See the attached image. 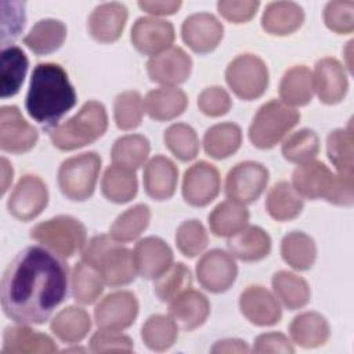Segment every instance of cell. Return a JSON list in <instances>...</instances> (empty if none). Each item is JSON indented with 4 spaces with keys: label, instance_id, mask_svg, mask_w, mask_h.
Returning a JSON list of instances; mask_svg holds the SVG:
<instances>
[{
    "label": "cell",
    "instance_id": "cell-1",
    "mask_svg": "<svg viewBox=\"0 0 354 354\" xmlns=\"http://www.w3.org/2000/svg\"><path fill=\"white\" fill-rule=\"evenodd\" d=\"M69 268L41 246L22 249L1 278V308L17 324H43L68 295Z\"/></svg>",
    "mask_w": 354,
    "mask_h": 354
},
{
    "label": "cell",
    "instance_id": "cell-2",
    "mask_svg": "<svg viewBox=\"0 0 354 354\" xmlns=\"http://www.w3.org/2000/svg\"><path fill=\"white\" fill-rule=\"evenodd\" d=\"M76 98V91L61 65L43 62L35 66L25 100L30 118L50 130L75 106Z\"/></svg>",
    "mask_w": 354,
    "mask_h": 354
},
{
    "label": "cell",
    "instance_id": "cell-3",
    "mask_svg": "<svg viewBox=\"0 0 354 354\" xmlns=\"http://www.w3.org/2000/svg\"><path fill=\"white\" fill-rule=\"evenodd\" d=\"M82 260L95 267L105 285L123 286L134 281L137 268L133 250L123 246L111 234L93 236L82 250Z\"/></svg>",
    "mask_w": 354,
    "mask_h": 354
},
{
    "label": "cell",
    "instance_id": "cell-4",
    "mask_svg": "<svg viewBox=\"0 0 354 354\" xmlns=\"http://www.w3.org/2000/svg\"><path fill=\"white\" fill-rule=\"evenodd\" d=\"M108 127L105 106L98 101H87L66 122L48 130L51 142L61 151L86 147L104 136Z\"/></svg>",
    "mask_w": 354,
    "mask_h": 354
},
{
    "label": "cell",
    "instance_id": "cell-5",
    "mask_svg": "<svg viewBox=\"0 0 354 354\" xmlns=\"http://www.w3.org/2000/svg\"><path fill=\"white\" fill-rule=\"evenodd\" d=\"M300 120V113L283 104L271 100L263 104L256 112L250 127L249 138L252 144L260 149L275 147Z\"/></svg>",
    "mask_w": 354,
    "mask_h": 354
},
{
    "label": "cell",
    "instance_id": "cell-6",
    "mask_svg": "<svg viewBox=\"0 0 354 354\" xmlns=\"http://www.w3.org/2000/svg\"><path fill=\"white\" fill-rule=\"evenodd\" d=\"M30 238L62 259L72 257L86 245V227L72 216H55L36 224Z\"/></svg>",
    "mask_w": 354,
    "mask_h": 354
},
{
    "label": "cell",
    "instance_id": "cell-7",
    "mask_svg": "<svg viewBox=\"0 0 354 354\" xmlns=\"http://www.w3.org/2000/svg\"><path fill=\"white\" fill-rule=\"evenodd\" d=\"M101 158L97 152H83L68 158L58 169V185L71 201L88 199L98 180Z\"/></svg>",
    "mask_w": 354,
    "mask_h": 354
},
{
    "label": "cell",
    "instance_id": "cell-8",
    "mask_svg": "<svg viewBox=\"0 0 354 354\" xmlns=\"http://www.w3.org/2000/svg\"><path fill=\"white\" fill-rule=\"evenodd\" d=\"M225 80L236 97L246 101L256 100L267 90L268 69L257 55L242 54L228 64Z\"/></svg>",
    "mask_w": 354,
    "mask_h": 354
},
{
    "label": "cell",
    "instance_id": "cell-9",
    "mask_svg": "<svg viewBox=\"0 0 354 354\" xmlns=\"http://www.w3.org/2000/svg\"><path fill=\"white\" fill-rule=\"evenodd\" d=\"M268 170L259 162H241L235 165L225 178V195L239 203L254 202L266 189Z\"/></svg>",
    "mask_w": 354,
    "mask_h": 354
},
{
    "label": "cell",
    "instance_id": "cell-10",
    "mask_svg": "<svg viewBox=\"0 0 354 354\" xmlns=\"http://www.w3.org/2000/svg\"><path fill=\"white\" fill-rule=\"evenodd\" d=\"M48 191L44 181L35 174L22 176L14 187L7 207L21 221L36 218L47 206Z\"/></svg>",
    "mask_w": 354,
    "mask_h": 354
},
{
    "label": "cell",
    "instance_id": "cell-11",
    "mask_svg": "<svg viewBox=\"0 0 354 354\" xmlns=\"http://www.w3.org/2000/svg\"><path fill=\"white\" fill-rule=\"evenodd\" d=\"M195 271L202 288L212 293H223L235 282L238 267L230 253L212 249L199 259Z\"/></svg>",
    "mask_w": 354,
    "mask_h": 354
},
{
    "label": "cell",
    "instance_id": "cell-12",
    "mask_svg": "<svg viewBox=\"0 0 354 354\" xmlns=\"http://www.w3.org/2000/svg\"><path fill=\"white\" fill-rule=\"evenodd\" d=\"M137 314V297L129 290H118L101 299L95 306L94 319L100 329L120 332L133 325Z\"/></svg>",
    "mask_w": 354,
    "mask_h": 354
},
{
    "label": "cell",
    "instance_id": "cell-13",
    "mask_svg": "<svg viewBox=\"0 0 354 354\" xmlns=\"http://www.w3.org/2000/svg\"><path fill=\"white\" fill-rule=\"evenodd\" d=\"M37 130L28 123L19 109L4 105L0 109V148L11 153L30 151L37 142Z\"/></svg>",
    "mask_w": 354,
    "mask_h": 354
},
{
    "label": "cell",
    "instance_id": "cell-14",
    "mask_svg": "<svg viewBox=\"0 0 354 354\" xmlns=\"http://www.w3.org/2000/svg\"><path fill=\"white\" fill-rule=\"evenodd\" d=\"M220 192L218 170L199 160L185 170L183 178V196L191 206L202 207L209 205Z\"/></svg>",
    "mask_w": 354,
    "mask_h": 354
},
{
    "label": "cell",
    "instance_id": "cell-15",
    "mask_svg": "<svg viewBox=\"0 0 354 354\" xmlns=\"http://www.w3.org/2000/svg\"><path fill=\"white\" fill-rule=\"evenodd\" d=\"M174 36V28L169 21L141 17L134 22L130 39L141 54L155 57L171 48Z\"/></svg>",
    "mask_w": 354,
    "mask_h": 354
},
{
    "label": "cell",
    "instance_id": "cell-16",
    "mask_svg": "<svg viewBox=\"0 0 354 354\" xmlns=\"http://www.w3.org/2000/svg\"><path fill=\"white\" fill-rule=\"evenodd\" d=\"M223 24L209 12H196L187 17L181 25L185 44L198 54L213 51L223 39Z\"/></svg>",
    "mask_w": 354,
    "mask_h": 354
},
{
    "label": "cell",
    "instance_id": "cell-17",
    "mask_svg": "<svg viewBox=\"0 0 354 354\" xmlns=\"http://www.w3.org/2000/svg\"><path fill=\"white\" fill-rule=\"evenodd\" d=\"M192 69L191 57L181 47H171L162 54L151 57L147 72L152 82L173 87L184 83Z\"/></svg>",
    "mask_w": 354,
    "mask_h": 354
},
{
    "label": "cell",
    "instance_id": "cell-18",
    "mask_svg": "<svg viewBox=\"0 0 354 354\" xmlns=\"http://www.w3.org/2000/svg\"><path fill=\"white\" fill-rule=\"evenodd\" d=\"M336 174L326 165L318 160L300 163L292 174V185L303 198L329 199Z\"/></svg>",
    "mask_w": 354,
    "mask_h": 354
},
{
    "label": "cell",
    "instance_id": "cell-19",
    "mask_svg": "<svg viewBox=\"0 0 354 354\" xmlns=\"http://www.w3.org/2000/svg\"><path fill=\"white\" fill-rule=\"evenodd\" d=\"M241 313L257 326H270L279 322L282 310L277 297L264 286L246 288L239 297Z\"/></svg>",
    "mask_w": 354,
    "mask_h": 354
},
{
    "label": "cell",
    "instance_id": "cell-20",
    "mask_svg": "<svg viewBox=\"0 0 354 354\" xmlns=\"http://www.w3.org/2000/svg\"><path fill=\"white\" fill-rule=\"evenodd\" d=\"M133 254L137 274L147 279H156L173 264L170 246L158 236H147L138 241Z\"/></svg>",
    "mask_w": 354,
    "mask_h": 354
},
{
    "label": "cell",
    "instance_id": "cell-21",
    "mask_svg": "<svg viewBox=\"0 0 354 354\" xmlns=\"http://www.w3.org/2000/svg\"><path fill=\"white\" fill-rule=\"evenodd\" d=\"M313 82L314 91L324 104L340 102L348 87L343 65L332 57H325L315 64Z\"/></svg>",
    "mask_w": 354,
    "mask_h": 354
},
{
    "label": "cell",
    "instance_id": "cell-22",
    "mask_svg": "<svg viewBox=\"0 0 354 354\" xmlns=\"http://www.w3.org/2000/svg\"><path fill=\"white\" fill-rule=\"evenodd\" d=\"M126 21L127 8L122 3H102L97 6L88 17V33L100 43H112L120 37Z\"/></svg>",
    "mask_w": 354,
    "mask_h": 354
},
{
    "label": "cell",
    "instance_id": "cell-23",
    "mask_svg": "<svg viewBox=\"0 0 354 354\" xmlns=\"http://www.w3.org/2000/svg\"><path fill=\"white\" fill-rule=\"evenodd\" d=\"M210 313L207 297L195 289H187L169 301V314L177 326L192 330L203 325Z\"/></svg>",
    "mask_w": 354,
    "mask_h": 354
},
{
    "label": "cell",
    "instance_id": "cell-24",
    "mask_svg": "<svg viewBox=\"0 0 354 354\" xmlns=\"http://www.w3.org/2000/svg\"><path fill=\"white\" fill-rule=\"evenodd\" d=\"M178 178V169L173 160L163 155H156L144 167L142 181L148 196L165 201L173 196Z\"/></svg>",
    "mask_w": 354,
    "mask_h": 354
},
{
    "label": "cell",
    "instance_id": "cell-25",
    "mask_svg": "<svg viewBox=\"0 0 354 354\" xmlns=\"http://www.w3.org/2000/svg\"><path fill=\"white\" fill-rule=\"evenodd\" d=\"M54 340L44 333L33 330L26 325L18 324L8 326L3 335L1 354H22V353H55Z\"/></svg>",
    "mask_w": 354,
    "mask_h": 354
},
{
    "label": "cell",
    "instance_id": "cell-26",
    "mask_svg": "<svg viewBox=\"0 0 354 354\" xmlns=\"http://www.w3.org/2000/svg\"><path fill=\"white\" fill-rule=\"evenodd\" d=\"M188 104L185 93L177 87H159L147 93L144 109L151 119L163 122L180 116Z\"/></svg>",
    "mask_w": 354,
    "mask_h": 354
},
{
    "label": "cell",
    "instance_id": "cell-27",
    "mask_svg": "<svg viewBox=\"0 0 354 354\" xmlns=\"http://www.w3.org/2000/svg\"><path fill=\"white\" fill-rule=\"evenodd\" d=\"M304 21L303 8L293 1H272L261 17V26L270 35L286 36L297 30Z\"/></svg>",
    "mask_w": 354,
    "mask_h": 354
},
{
    "label": "cell",
    "instance_id": "cell-28",
    "mask_svg": "<svg viewBox=\"0 0 354 354\" xmlns=\"http://www.w3.org/2000/svg\"><path fill=\"white\" fill-rule=\"evenodd\" d=\"M230 252L242 261H257L271 250L270 235L257 225H248L228 238Z\"/></svg>",
    "mask_w": 354,
    "mask_h": 354
},
{
    "label": "cell",
    "instance_id": "cell-29",
    "mask_svg": "<svg viewBox=\"0 0 354 354\" xmlns=\"http://www.w3.org/2000/svg\"><path fill=\"white\" fill-rule=\"evenodd\" d=\"M329 324L318 313L307 311L296 315L289 326L292 340L304 348L322 346L329 339Z\"/></svg>",
    "mask_w": 354,
    "mask_h": 354
},
{
    "label": "cell",
    "instance_id": "cell-30",
    "mask_svg": "<svg viewBox=\"0 0 354 354\" xmlns=\"http://www.w3.org/2000/svg\"><path fill=\"white\" fill-rule=\"evenodd\" d=\"M314 94L313 72L304 65L289 68L279 83V97L289 106H301L311 101Z\"/></svg>",
    "mask_w": 354,
    "mask_h": 354
},
{
    "label": "cell",
    "instance_id": "cell-31",
    "mask_svg": "<svg viewBox=\"0 0 354 354\" xmlns=\"http://www.w3.org/2000/svg\"><path fill=\"white\" fill-rule=\"evenodd\" d=\"M66 39V26L62 21L44 18L37 21L28 35L24 37V44L37 55H44L57 51Z\"/></svg>",
    "mask_w": 354,
    "mask_h": 354
},
{
    "label": "cell",
    "instance_id": "cell-32",
    "mask_svg": "<svg viewBox=\"0 0 354 354\" xmlns=\"http://www.w3.org/2000/svg\"><path fill=\"white\" fill-rule=\"evenodd\" d=\"M28 58L25 53L17 47L10 46L1 50L0 58V95L8 98L15 95L28 72Z\"/></svg>",
    "mask_w": 354,
    "mask_h": 354
},
{
    "label": "cell",
    "instance_id": "cell-33",
    "mask_svg": "<svg viewBox=\"0 0 354 354\" xmlns=\"http://www.w3.org/2000/svg\"><path fill=\"white\" fill-rule=\"evenodd\" d=\"M303 206V196L288 181H279L272 185L266 198V209L277 221L296 218L301 213Z\"/></svg>",
    "mask_w": 354,
    "mask_h": 354
},
{
    "label": "cell",
    "instance_id": "cell-34",
    "mask_svg": "<svg viewBox=\"0 0 354 354\" xmlns=\"http://www.w3.org/2000/svg\"><path fill=\"white\" fill-rule=\"evenodd\" d=\"M50 328L59 340L65 343H79L90 332L91 319L83 308L69 306L53 318Z\"/></svg>",
    "mask_w": 354,
    "mask_h": 354
},
{
    "label": "cell",
    "instance_id": "cell-35",
    "mask_svg": "<svg viewBox=\"0 0 354 354\" xmlns=\"http://www.w3.org/2000/svg\"><path fill=\"white\" fill-rule=\"evenodd\" d=\"M242 142L241 127L231 122L217 123L203 136L205 152L214 159H224L235 153Z\"/></svg>",
    "mask_w": 354,
    "mask_h": 354
},
{
    "label": "cell",
    "instance_id": "cell-36",
    "mask_svg": "<svg viewBox=\"0 0 354 354\" xmlns=\"http://www.w3.org/2000/svg\"><path fill=\"white\" fill-rule=\"evenodd\" d=\"M249 212L243 203L235 201H224L218 203L209 214V227L217 236H232L246 227Z\"/></svg>",
    "mask_w": 354,
    "mask_h": 354
},
{
    "label": "cell",
    "instance_id": "cell-37",
    "mask_svg": "<svg viewBox=\"0 0 354 354\" xmlns=\"http://www.w3.org/2000/svg\"><path fill=\"white\" fill-rule=\"evenodd\" d=\"M281 256L292 268L306 271L313 267L317 259V246L310 235L292 231L281 241Z\"/></svg>",
    "mask_w": 354,
    "mask_h": 354
},
{
    "label": "cell",
    "instance_id": "cell-38",
    "mask_svg": "<svg viewBox=\"0 0 354 354\" xmlns=\"http://www.w3.org/2000/svg\"><path fill=\"white\" fill-rule=\"evenodd\" d=\"M101 189L104 196L115 203L130 202L137 194V177L134 170L112 165L104 171Z\"/></svg>",
    "mask_w": 354,
    "mask_h": 354
},
{
    "label": "cell",
    "instance_id": "cell-39",
    "mask_svg": "<svg viewBox=\"0 0 354 354\" xmlns=\"http://www.w3.org/2000/svg\"><path fill=\"white\" fill-rule=\"evenodd\" d=\"M272 289L275 296L288 310L304 307L310 300V286L301 277L289 272L278 271L272 277Z\"/></svg>",
    "mask_w": 354,
    "mask_h": 354
},
{
    "label": "cell",
    "instance_id": "cell-40",
    "mask_svg": "<svg viewBox=\"0 0 354 354\" xmlns=\"http://www.w3.org/2000/svg\"><path fill=\"white\" fill-rule=\"evenodd\" d=\"M72 295L80 304L94 303L104 290V279L100 271L86 261H79L72 270Z\"/></svg>",
    "mask_w": 354,
    "mask_h": 354
},
{
    "label": "cell",
    "instance_id": "cell-41",
    "mask_svg": "<svg viewBox=\"0 0 354 354\" xmlns=\"http://www.w3.org/2000/svg\"><path fill=\"white\" fill-rule=\"evenodd\" d=\"M149 141L141 134H127L118 138L112 147L113 165L136 170L149 155Z\"/></svg>",
    "mask_w": 354,
    "mask_h": 354
},
{
    "label": "cell",
    "instance_id": "cell-42",
    "mask_svg": "<svg viewBox=\"0 0 354 354\" xmlns=\"http://www.w3.org/2000/svg\"><path fill=\"white\" fill-rule=\"evenodd\" d=\"M177 336L178 328L170 315H152L141 328V339L147 347L153 351H165L170 348L176 343Z\"/></svg>",
    "mask_w": 354,
    "mask_h": 354
},
{
    "label": "cell",
    "instance_id": "cell-43",
    "mask_svg": "<svg viewBox=\"0 0 354 354\" xmlns=\"http://www.w3.org/2000/svg\"><path fill=\"white\" fill-rule=\"evenodd\" d=\"M149 220L151 209L144 203L134 205L116 217L111 225L109 234L120 242L133 241L147 230Z\"/></svg>",
    "mask_w": 354,
    "mask_h": 354
},
{
    "label": "cell",
    "instance_id": "cell-44",
    "mask_svg": "<svg viewBox=\"0 0 354 354\" xmlns=\"http://www.w3.org/2000/svg\"><path fill=\"white\" fill-rule=\"evenodd\" d=\"M319 152V138L314 130L301 129L292 133L282 144V155L292 163L314 160Z\"/></svg>",
    "mask_w": 354,
    "mask_h": 354
},
{
    "label": "cell",
    "instance_id": "cell-45",
    "mask_svg": "<svg viewBox=\"0 0 354 354\" xmlns=\"http://www.w3.org/2000/svg\"><path fill=\"white\" fill-rule=\"evenodd\" d=\"M165 144L169 151L180 160H192L199 151L196 131L185 123H174L165 130Z\"/></svg>",
    "mask_w": 354,
    "mask_h": 354
},
{
    "label": "cell",
    "instance_id": "cell-46",
    "mask_svg": "<svg viewBox=\"0 0 354 354\" xmlns=\"http://www.w3.org/2000/svg\"><path fill=\"white\" fill-rule=\"evenodd\" d=\"M353 131L351 129H337L328 134L326 152L328 158L342 174H353Z\"/></svg>",
    "mask_w": 354,
    "mask_h": 354
},
{
    "label": "cell",
    "instance_id": "cell-47",
    "mask_svg": "<svg viewBox=\"0 0 354 354\" xmlns=\"http://www.w3.org/2000/svg\"><path fill=\"white\" fill-rule=\"evenodd\" d=\"M191 271L183 263H176L155 279L153 292L162 301H171L181 292L191 288Z\"/></svg>",
    "mask_w": 354,
    "mask_h": 354
},
{
    "label": "cell",
    "instance_id": "cell-48",
    "mask_svg": "<svg viewBox=\"0 0 354 354\" xmlns=\"http://www.w3.org/2000/svg\"><path fill=\"white\" fill-rule=\"evenodd\" d=\"M144 101L137 91H123L113 101L115 123L122 130H133L141 124Z\"/></svg>",
    "mask_w": 354,
    "mask_h": 354
},
{
    "label": "cell",
    "instance_id": "cell-49",
    "mask_svg": "<svg viewBox=\"0 0 354 354\" xmlns=\"http://www.w3.org/2000/svg\"><path fill=\"white\" fill-rule=\"evenodd\" d=\"M209 242L207 232L203 224L198 220H187L181 223L176 231V245L187 257L201 254Z\"/></svg>",
    "mask_w": 354,
    "mask_h": 354
},
{
    "label": "cell",
    "instance_id": "cell-50",
    "mask_svg": "<svg viewBox=\"0 0 354 354\" xmlns=\"http://www.w3.org/2000/svg\"><path fill=\"white\" fill-rule=\"evenodd\" d=\"M324 21L336 33H351L354 29V3L329 1L324 10Z\"/></svg>",
    "mask_w": 354,
    "mask_h": 354
},
{
    "label": "cell",
    "instance_id": "cell-51",
    "mask_svg": "<svg viewBox=\"0 0 354 354\" xmlns=\"http://www.w3.org/2000/svg\"><path fill=\"white\" fill-rule=\"evenodd\" d=\"M230 94L220 86H212L205 88L198 97V106L202 113L216 118L225 115L231 108Z\"/></svg>",
    "mask_w": 354,
    "mask_h": 354
},
{
    "label": "cell",
    "instance_id": "cell-52",
    "mask_svg": "<svg viewBox=\"0 0 354 354\" xmlns=\"http://www.w3.org/2000/svg\"><path fill=\"white\" fill-rule=\"evenodd\" d=\"M133 340L119 333L118 330L100 329L90 339V350L93 353H109V351H133Z\"/></svg>",
    "mask_w": 354,
    "mask_h": 354
},
{
    "label": "cell",
    "instance_id": "cell-53",
    "mask_svg": "<svg viewBox=\"0 0 354 354\" xmlns=\"http://www.w3.org/2000/svg\"><path fill=\"white\" fill-rule=\"evenodd\" d=\"M260 3L253 0H243V1H231L223 0L217 3V10L223 18L234 24H243L252 19L259 8Z\"/></svg>",
    "mask_w": 354,
    "mask_h": 354
},
{
    "label": "cell",
    "instance_id": "cell-54",
    "mask_svg": "<svg viewBox=\"0 0 354 354\" xmlns=\"http://www.w3.org/2000/svg\"><path fill=\"white\" fill-rule=\"evenodd\" d=\"M254 353H283V354H292L295 353V348L289 339L279 332H268L259 335L254 340L253 348Z\"/></svg>",
    "mask_w": 354,
    "mask_h": 354
},
{
    "label": "cell",
    "instance_id": "cell-55",
    "mask_svg": "<svg viewBox=\"0 0 354 354\" xmlns=\"http://www.w3.org/2000/svg\"><path fill=\"white\" fill-rule=\"evenodd\" d=\"M354 201V180L353 174L337 173L335 185L328 202L337 206H351Z\"/></svg>",
    "mask_w": 354,
    "mask_h": 354
},
{
    "label": "cell",
    "instance_id": "cell-56",
    "mask_svg": "<svg viewBox=\"0 0 354 354\" xmlns=\"http://www.w3.org/2000/svg\"><path fill=\"white\" fill-rule=\"evenodd\" d=\"M138 6L152 15H171L180 7L181 1L178 0H155V1H138Z\"/></svg>",
    "mask_w": 354,
    "mask_h": 354
},
{
    "label": "cell",
    "instance_id": "cell-57",
    "mask_svg": "<svg viewBox=\"0 0 354 354\" xmlns=\"http://www.w3.org/2000/svg\"><path fill=\"white\" fill-rule=\"evenodd\" d=\"M212 353H249L250 348L243 340L239 339H225L218 340L210 348Z\"/></svg>",
    "mask_w": 354,
    "mask_h": 354
},
{
    "label": "cell",
    "instance_id": "cell-58",
    "mask_svg": "<svg viewBox=\"0 0 354 354\" xmlns=\"http://www.w3.org/2000/svg\"><path fill=\"white\" fill-rule=\"evenodd\" d=\"M12 166L8 163L6 158H1V176H3V185H1V192L4 194L8 189L10 183L12 181Z\"/></svg>",
    "mask_w": 354,
    "mask_h": 354
}]
</instances>
